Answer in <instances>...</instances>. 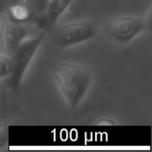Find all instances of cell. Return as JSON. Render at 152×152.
Returning a JSON list of instances; mask_svg holds the SVG:
<instances>
[{"instance_id":"obj_1","label":"cell","mask_w":152,"mask_h":152,"mask_svg":"<svg viewBox=\"0 0 152 152\" xmlns=\"http://www.w3.org/2000/svg\"><path fill=\"white\" fill-rule=\"evenodd\" d=\"M53 76L70 109H77L87 94L92 76L84 65L57 61L53 65Z\"/></svg>"},{"instance_id":"obj_2","label":"cell","mask_w":152,"mask_h":152,"mask_svg":"<svg viewBox=\"0 0 152 152\" xmlns=\"http://www.w3.org/2000/svg\"><path fill=\"white\" fill-rule=\"evenodd\" d=\"M45 36V32L42 31L34 37L26 38L9 57L12 63V70L6 77V84L12 91L16 92L20 89L25 72L43 42Z\"/></svg>"},{"instance_id":"obj_3","label":"cell","mask_w":152,"mask_h":152,"mask_svg":"<svg viewBox=\"0 0 152 152\" xmlns=\"http://www.w3.org/2000/svg\"><path fill=\"white\" fill-rule=\"evenodd\" d=\"M97 33L98 28L93 21L80 20L54 27L53 38L59 48L64 49L88 41Z\"/></svg>"},{"instance_id":"obj_4","label":"cell","mask_w":152,"mask_h":152,"mask_svg":"<svg viewBox=\"0 0 152 152\" xmlns=\"http://www.w3.org/2000/svg\"><path fill=\"white\" fill-rule=\"evenodd\" d=\"M145 28L144 20L136 16H118L110 19L104 25L105 34L117 43H128Z\"/></svg>"},{"instance_id":"obj_5","label":"cell","mask_w":152,"mask_h":152,"mask_svg":"<svg viewBox=\"0 0 152 152\" xmlns=\"http://www.w3.org/2000/svg\"><path fill=\"white\" fill-rule=\"evenodd\" d=\"M28 36V29L5 16L0 26V45L4 54L10 57Z\"/></svg>"},{"instance_id":"obj_6","label":"cell","mask_w":152,"mask_h":152,"mask_svg":"<svg viewBox=\"0 0 152 152\" xmlns=\"http://www.w3.org/2000/svg\"><path fill=\"white\" fill-rule=\"evenodd\" d=\"M6 16L18 23H25L32 17V13L24 0H10L5 6Z\"/></svg>"},{"instance_id":"obj_7","label":"cell","mask_w":152,"mask_h":152,"mask_svg":"<svg viewBox=\"0 0 152 152\" xmlns=\"http://www.w3.org/2000/svg\"><path fill=\"white\" fill-rule=\"evenodd\" d=\"M72 0H50L46 12L45 14V20L49 27L55 26L59 18L68 9Z\"/></svg>"},{"instance_id":"obj_8","label":"cell","mask_w":152,"mask_h":152,"mask_svg":"<svg viewBox=\"0 0 152 152\" xmlns=\"http://www.w3.org/2000/svg\"><path fill=\"white\" fill-rule=\"evenodd\" d=\"M28 4L32 16L42 18L45 16L50 0H24Z\"/></svg>"},{"instance_id":"obj_9","label":"cell","mask_w":152,"mask_h":152,"mask_svg":"<svg viewBox=\"0 0 152 152\" xmlns=\"http://www.w3.org/2000/svg\"><path fill=\"white\" fill-rule=\"evenodd\" d=\"M12 70L11 60L6 55H0V78H6Z\"/></svg>"},{"instance_id":"obj_10","label":"cell","mask_w":152,"mask_h":152,"mask_svg":"<svg viewBox=\"0 0 152 152\" xmlns=\"http://www.w3.org/2000/svg\"><path fill=\"white\" fill-rule=\"evenodd\" d=\"M9 127L5 123L0 124V150L8 145Z\"/></svg>"},{"instance_id":"obj_11","label":"cell","mask_w":152,"mask_h":152,"mask_svg":"<svg viewBox=\"0 0 152 152\" xmlns=\"http://www.w3.org/2000/svg\"><path fill=\"white\" fill-rule=\"evenodd\" d=\"M97 125L98 126H115V123L109 118H103V119L100 120L97 123Z\"/></svg>"}]
</instances>
